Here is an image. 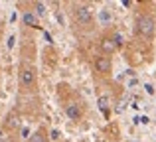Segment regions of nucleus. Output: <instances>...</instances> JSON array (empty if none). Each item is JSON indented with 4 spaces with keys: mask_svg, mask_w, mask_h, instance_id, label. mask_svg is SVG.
Returning a JSON list of instances; mask_svg holds the SVG:
<instances>
[{
    "mask_svg": "<svg viewBox=\"0 0 156 142\" xmlns=\"http://www.w3.org/2000/svg\"><path fill=\"white\" fill-rule=\"evenodd\" d=\"M22 22H24V26L34 28V30H38V28H40V20L36 18V14H32V12H26V14L22 16Z\"/></svg>",
    "mask_w": 156,
    "mask_h": 142,
    "instance_id": "obj_7",
    "label": "nucleus"
},
{
    "mask_svg": "<svg viewBox=\"0 0 156 142\" xmlns=\"http://www.w3.org/2000/svg\"><path fill=\"white\" fill-rule=\"evenodd\" d=\"M28 134H30V130H28V128H22V136H26V138H30Z\"/></svg>",
    "mask_w": 156,
    "mask_h": 142,
    "instance_id": "obj_15",
    "label": "nucleus"
},
{
    "mask_svg": "<svg viewBox=\"0 0 156 142\" xmlns=\"http://www.w3.org/2000/svg\"><path fill=\"white\" fill-rule=\"evenodd\" d=\"M101 51H103V55H111L117 51V43H115L113 38H103L101 40Z\"/></svg>",
    "mask_w": 156,
    "mask_h": 142,
    "instance_id": "obj_5",
    "label": "nucleus"
},
{
    "mask_svg": "<svg viewBox=\"0 0 156 142\" xmlns=\"http://www.w3.org/2000/svg\"><path fill=\"white\" fill-rule=\"evenodd\" d=\"M113 40H115V43H117V47H121L122 43H125V42H122V36H121V34H115Z\"/></svg>",
    "mask_w": 156,
    "mask_h": 142,
    "instance_id": "obj_11",
    "label": "nucleus"
},
{
    "mask_svg": "<svg viewBox=\"0 0 156 142\" xmlns=\"http://www.w3.org/2000/svg\"><path fill=\"white\" fill-rule=\"evenodd\" d=\"M34 8H36V14L38 16H46V4L44 2H36Z\"/></svg>",
    "mask_w": 156,
    "mask_h": 142,
    "instance_id": "obj_9",
    "label": "nucleus"
},
{
    "mask_svg": "<svg viewBox=\"0 0 156 142\" xmlns=\"http://www.w3.org/2000/svg\"><path fill=\"white\" fill-rule=\"evenodd\" d=\"M65 115L71 120H81V107L77 103H69L67 107H65Z\"/></svg>",
    "mask_w": 156,
    "mask_h": 142,
    "instance_id": "obj_6",
    "label": "nucleus"
},
{
    "mask_svg": "<svg viewBox=\"0 0 156 142\" xmlns=\"http://www.w3.org/2000/svg\"><path fill=\"white\" fill-rule=\"evenodd\" d=\"M144 89H146V93H148V95H152V93H154V87H152L150 83H146V85H144Z\"/></svg>",
    "mask_w": 156,
    "mask_h": 142,
    "instance_id": "obj_13",
    "label": "nucleus"
},
{
    "mask_svg": "<svg viewBox=\"0 0 156 142\" xmlns=\"http://www.w3.org/2000/svg\"><path fill=\"white\" fill-rule=\"evenodd\" d=\"M154 30H156V22H154V18L150 14H140L136 18V32H138V36H142V38H152Z\"/></svg>",
    "mask_w": 156,
    "mask_h": 142,
    "instance_id": "obj_1",
    "label": "nucleus"
},
{
    "mask_svg": "<svg viewBox=\"0 0 156 142\" xmlns=\"http://www.w3.org/2000/svg\"><path fill=\"white\" fill-rule=\"evenodd\" d=\"M50 136H51L53 140H57V138H59V132H57V130H51V132H50Z\"/></svg>",
    "mask_w": 156,
    "mask_h": 142,
    "instance_id": "obj_14",
    "label": "nucleus"
},
{
    "mask_svg": "<svg viewBox=\"0 0 156 142\" xmlns=\"http://www.w3.org/2000/svg\"><path fill=\"white\" fill-rule=\"evenodd\" d=\"M95 71L97 73H103V75H107V73L111 71V59L107 57V55H99V57H95Z\"/></svg>",
    "mask_w": 156,
    "mask_h": 142,
    "instance_id": "obj_4",
    "label": "nucleus"
},
{
    "mask_svg": "<svg viewBox=\"0 0 156 142\" xmlns=\"http://www.w3.org/2000/svg\"><path fill=\"white\" fill-rule=\"evenodd\" d=\"M18 81H20V85L22 87H32L34 85V81H36V69L34 67H20V73H18Z\"/></svg>",
    "mask_w": 156,
    "mask_h": 142,
    "instance_id": "obj_3",
    "label": "nucleus"
},
{
    "mask_svg": "<svg viewBox=\"0 0 156 142\" xmlns=\"http://www.w3.org/2000/svg\"><path fill=\"white\" fill-rule=\"evenodd\" d=\"M30 142H48V140H46V134H44V130H36V132H32Z\"/></svg>",
    "mask_w": 156,
    "mask_h": 142,
    "instance_id": "obj_8",
    "label": "nucleus"
},
{
    "mask_svg": "<svg viewBox=\"0 0 156 142\" xmlns=\"http://www.w3.org/2000/svg\"><path fill=\"white\" fill-rule=\"evenodd\" d=\"M75 18L81 26H89V24L93 22V10L87 4H79V6L75 8Z\"/></svg>",
    "mask_w": 156,
    "mask_h": 142,
    "instance_id": "obj_2",
    "label": "nucleus"
},
{
    "mask_svg": "<svg viewBox=\"0 0 156 142\" xmlns=\"http://www.w3.org/2000/svg\"><path fill=\"white\" fill-rule=\"evenodd\" d=\"M99 16H101V20H103V22H109V18H111V16H109V12H107V10H103Z\"/></svg>",
    "mask_w": 156,
    "mask_h": 142,
    "instance_id": "obj_12",
    "label": "nucleus"
},
{
    "mask_svg": "<svg viewBox=\"0 0 156 142\" xmlns=\"http://www.w3.org/2000/svg\"><path fill=\"white\" fill-rule=\"evenodd\" d=\"M107 103H109V99H107V97H101V99H99V109L103 113H107Z\"/></svg>",
    "mask_w": 156,
    "mask_h": 142,
    "instance_id": "obj_10",
    "label": "nucleus"
}]
</instances>
